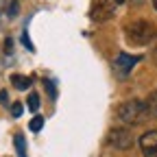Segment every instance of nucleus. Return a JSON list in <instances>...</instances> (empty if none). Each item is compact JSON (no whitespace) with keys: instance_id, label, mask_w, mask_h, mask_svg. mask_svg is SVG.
<instances>
[{"instance_id":"nucleus-1","label":"nucleus","mask_w":157,"mask_h":157,"mask_svg":"<svg viewBox=\"0 0 157 157\" xmlns=\"http://www.w3.org/2000/svg\"><path fill=\"white\" fill-rule=\"evenodd\" d=\"M116 116H118V120H120L122 124H129V127L142 124V122H146L148 118H151L146 101H137V98L127 101V103H122V105H118Z\"/></svg>"},{"instance_id":"nucleus-2","label":"nucleus","mask_w":157,"mask_h":157,"mask_svg":"<svg viewBox=\"0 0 157 157\" xmlns=\"http://www.w3.org/2000/svg\"><path fill=\"white\" fill-rule=\"evenodd\" d=\"M124 37L133 46H148V44H153L157 39V29H155L153 22H148V20H135V22L127 24Z\"/></svg>"},{"instance_id":"nucleus-3","label":"nucleus","mask_w":157,"mask_h":157,"mask_svg":"<svg viewBox=\"0 0 157 157\" xmlns=\"http://www.w3.org/2000/svg\"><path fill=\"white\" fill-rule=\"evenodd\" d=\"M122 2L124 0H98L92 9V20L94 22H107V20H111L118 13Z\"/></svg>"},{"instance_id":"nucleus-4","label":"nucleus","mask_w":157,"mask_h":157,"mask_svg":"<svg viewBox=\"0 0 157 157\" xmlns=\"http://www.w3.org/2000/svg\"><path fill=\"white\" fill-rule=\"evenodd\" d=\"M107 144L118 151H129L133 146V135L129 129H111L107 135Z\"/></svg>"},{"instance_id":"nucleus-5","label":"nucleus","mask_w":157,"mask_h":157,"mask_svg":"<svg viewBox=\"0 0 157 157\" xmlns=\"http://www.w3.org/2000/svg\"><path fill=\"white\" fill-rule=\"evenodd\" d=\"M140 151L144 157H157V131H146L140 137Z\"/></svg>"},{"instance_id":"nucleus-6","label":"nucleus","mask_w":157,"mask_h":157,"mask_svg":"<svg viewBox=\"0 0 157 157\" xmlns=\"http://www.w3.org/2000/svg\"><path fill=\"white\" fill-rule=\"evenodd\" d=\"M140 61V57H133V55H127V52H120L116 57V68H118V72H120L122 76H127L129 72H131V68Z\"/></svg>"},{"instance_id":"nucleus-7","label":"nucleus","mask_w":157,"mask_h":157,"mask_svg":"<svg viewBox=\"0 0 157 157\" xmlns=\"http://www.w3.org/2000/svg\"><path fill=\"white\" fill-rule=\"evenodd\" d=\"M11 83L15 90H29L31 87V78L29 76H22V74H13L11 76Z\"/></svg>"},{"instance_id":"nucleus-8","label":"nucleus","mask_w":157,"mask_h":157,"mask_svg":"<svg viewBox=\"0 0 157 157\" xmlns=\"http://www.w3.org/2000/svg\"><path fill=\"white\" fill-rule=\"evenodd\" d=\"M146 105H148V113H151V118H155V120H157V92H153V94L146 98Z\"/></svg>"},{"instance_id":"nucleus-9","label":"nucleus","mask_w":157,"mask_h":157,"mask_svg":"<svg viewBox=\"0 0 157 157\" xmlns=\"http://www.w3.org/2000/svg\"><path fill=\"white\" fill-rule=\"evenodd\" d=\"M15 151H17V155L20 157H26V142H24V137L22 135H15Z\"/></svg>"},{"instance_id":"nucleus-10","label":"nucleus","mask_w":157,"mask_h":157,"mask_svg":"<svg viewBox=\"0 0 157 157\" xmlns=\"http://www.w3.org/2000/svg\"><path fill=\"white\" fill-rule=\"evenodd\" d=\"M42 127H44V118H42V116H35L33 120L29 122V129H31L33 133H37V131H42Z\"/></svg>"},{"instance_id":"nucleus-11","label":"nucleus","mask_w":157,"mask_h":157,"mask_svg":"<svg viewBox=\"0 0 157 157\" xmlns=\"http://www.w3.org/2000/svg\"><path fill=\"white\" fill-rule=\"evenodd\" d=\"M29 109H31V111H37V109H39V96H37V94H31V96H29Z\"/></svg>"},{"instance_id":"nucleus-12","label":"nucleus","mask_w":157,"mask_h":157,"mask_svg":"<svg viewBox=\"0 0 157 157\" xmlns=\"http://www.w3.org/2000/svg\"><path fill=\"white\" fill-rule=\"evenodd\" d=\"M11 111H13L15 118H20V116H22V105H20V103H13V105H11Z\"/></svg>"},{"instance_id":"nucleus-13","label":"nucleus","mask_w":157,"mask_h":157,"mask_svg":"<svg viewBox=\"0 0 157 157\" xmlns=\"http://www.w3.org/2000/svg\"><path fill=\"white\" fill-rule=\"evenodd\" d=\"M153 61H155V66H157V44H155V48H153Z\"/></svg>"},{"instance_id":"nucleus-14","label":"nucleus","mask_w":157,"mask_h":157,"mask_svg":"<svg viewBox=\"0 0 157 157\" xmlns=\"http://www.w3.org/2000/svg\"><path fill=\"white\" fill-rule=\"evenodd\" d=\"M0 103H7V92H0Z\"/></svg>"},{"instance_id":"nucleus-15","label":"nucleus","mask_w":157,"mask_h":157,"mask_svg":"<svg viewBox=\"0 0 157 157\" xmlns=\"http://www.w3.org/2000/svg\"><path fill=\"white\" fill-rule=\"evenodd\" d=\"M153 7H155V11H157V0H153Z\"/></svg>"}]
</instances>
